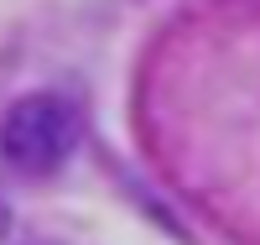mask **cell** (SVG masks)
I'll use <instances>...</instances> for the list:
<instances>
[{"instance_id": "obj_1", "label": "cell", "mask_w": 260, "mask_h": 245, "mask_svg": "<svg viewBox=\"0 0 260 245\" xmlns=\"http://www.w3.org/2000/svg\"><path fill=\"white\" fill-rule=\"evenodd\" d=\"M78 146V110L62 94H26L0 120V162L21 177L57 172Z\"/></svg>"}]
</instances>
